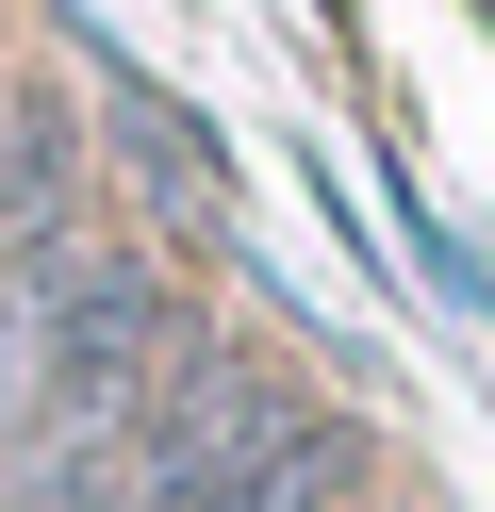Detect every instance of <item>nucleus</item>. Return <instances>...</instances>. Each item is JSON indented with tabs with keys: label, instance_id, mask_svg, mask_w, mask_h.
<instances>
[{
	"label": "nucleus",
	"instance_id": "nucleus-1",
	"mask_svg": "<svg viewBox=\"0 0 495 512\" xmlns=\"http://www.w3.org/2000/svg\"><path fill=\"white\" fill-rule=\"evenodd\" d=\"M165 347H182V298H165L149 265L50 248V265H33V413H17V446H99V430H132V397L165 380Z\"/></svg>",
	"mask_w": 495,
	"mask_h": 512
},
{
	"label": "nucleus",
	"instance_id": "nucleus-2",
	"mask_svg": "<svg viewBox=\"0 0 495 512\" xmlns=\"http://www.w3.org/2000/svg\"><path fill=\"white\" fill-rule=\"evenodd\" d=\"M281 430H297V380L264 364V347L182 331V347H165V380L132 397V430H116V446H132V496H149V512H215Z\"/></svg>",
	"mask_w": 495,
	"mask_h": 512
},
{
	"label": "nucleus",
	"instance_id": "nucleus-3",
	"mask_svg": "<svg viewBox=\"0 0 495 512\" xmlns=\"http://www.w3.org/2000/svg\"><path fill=\"white\" fill-rule=\"evenodd\" d=\"M99 133H116V166L149 182V215H165V232H198V248L231 232V166H215V133H198V116L165 100L149 67H116V50H99Z\"/></svg>",
	"mask_w": 495,
	"mask_h": 512
},
{
	"label": "nucleus",
	"instance_id": "nucleus-4",
	"mask_svg": "<svg viewBox=\"0 0 495 512\" xmlns=\"http://www.w3.org/2000/svg\"><path fill=\"white\" fill-rule=\"evenodd\" d=\"M66 199H83V133H66V100H0V281L50 265L66 248Z\"/></svg>",
	"mask_w": 495,
	"mask_h": 512
},
{
	"label": "nucleus",
	"instance_id": "nucleus-5",
	"mask_svg": "<svg viewBox=\"0 0 495 512\" xmlns=\"http://www.w3.org/2000/svg\"><path fill=\"white\" fill-rule=\"evenodd\" d=\"M363 479H380V446H363L347 413H297V430L264 446V463L231 479L215 512H363Z\"/></svg>",
	"mask_w": 495,
	"mask_h": 512
},
{
	"label": "nucleus",
	"instance_id": "nucleus-6",
	"mask_svg": "<svg viewBox=\"0 0 495 512\" xmlns=\"http://www.w3.org/2000/svg\"><path fill=\"white\" fill-rule=\"evenodd\" d=\"M0 512H149L132 496V446H17V479H0Z\"/></svg>",
	"mask_w": 495,
	"mask_h": 512
},
{
	"label": "nucleus",
	"instance_id": "nucleus-7",
	"mask_svg": "<svg viewBox=\"0 0 495 512\" xmlns=\"http://www.w3.org/2000/svg\"><path fill=\"white\" fill-rule=\"evenodd\" d=\"M363 512H396V496H363Z\"/></svg>",
	"mask_w": 495,
	"mask_h": 512
}]
</instances>
